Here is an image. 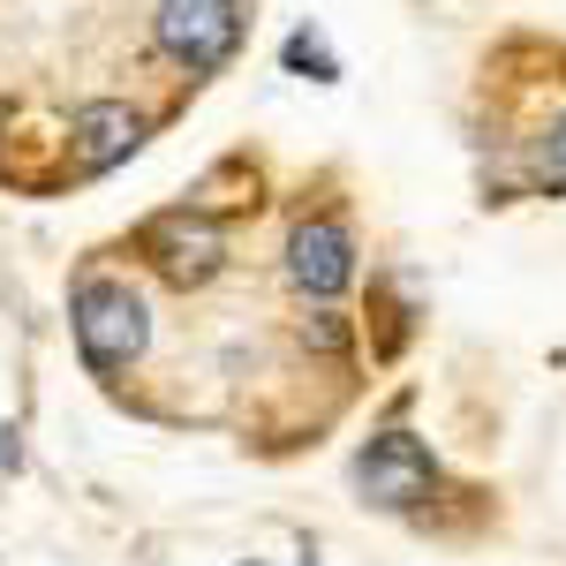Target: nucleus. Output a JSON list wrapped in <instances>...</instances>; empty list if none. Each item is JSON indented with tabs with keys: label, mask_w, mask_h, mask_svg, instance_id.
Segmentation results:
<instances>
[{
	"label": "nucleus",
	"mask_w": 566,
	"mask_h": 566,
	"mask_svg": "<svg viewBox=\"0 0 566 566\" xmlns=\"http://www.w3.org/2000/svg\"><path fill=\"white\" fill-rule=\"evenodd\" d=\"M69 317H76V348H84V363L98 378H106V370H129L136 355H144V340H151L144 295H136L129 280H84L76 303H69Z\"/></svg>",
	"instance_id": "obj_1"
},
{
	"label": "nucleus",
	"mask_w": 566,
	"mask_h": 566,
	"mask_svg": "<svg viewBox=\"0 0 566 566\" xmlns=\"http://www.w3.org/2000/svg\"><path fill=\"white\" fill-rule=\"evenodd\" d=\"M242 45V15L234 0H159V53L189 69V76H212L234 61Z\"/></svg>",
	"instance_id": "obj_2"
},
{
	"label": "nucleus",
	"mask_w": 566,
	"mask_h": 566,
	"mask_svg": "<svg viewBox=\"0 0 566 566\" xmlns=\"http://www.w3.org/2000/svg\"><path fill=\"white\" fill-rule=\"evenodd\" d=\"M355 483H363V499H370V506H386V514H416V506L438 491L431 446H423L416 431L370 438V446H363V461H355Z\"/></svg>",
	"instance_id": "obj_3"
},
{
	"label": "nucleus",
	"mask_w": 566,
	"mask_h": 566,
	"mask_svg": "<svg viewBox=\"0 0 566 566\" xmlns=\"http://www.w3.org/2000/svg\"><path fill=\"white\" fill-rule=\"evenodd\" d=\"M136 250L159 264L175 287H205L219 264H227V234H219L205 212H159L144 234H136Z\"/></svg>",
	"instance_id": "obj_4"
},
{
	"label": "nucleus",
	"mask_w": 566,
	"mask_h": 566,
	"mask_svg": "<svg viewBox=\"0 0 566 566\" xmlns=\"http://www.w3.org/2000/svg\"><path fill=\"white\" fill-rule=\"evenodd\" d=\"M287 272H295V287L303 295H340L355 280V242H348V227L340 219H303L295 227V242H287Z\"/></svg>",
	"instance_id": "obj_5"
},
{
	"label": "nucleus",
	"mask_w": 566,
	"mask_h": 566,
	"mask_svg": "<svg viewBox=\"0 0 566 566\" xmlns=\"http://www.w3.org/2000/svg\"><path fill=\"white\" fill-rule=\"evenodd\" d=\"M136 144H144V114L122 106V98H91L84 114H76V167H84V175L122 167Z\"/></svg>",
	"instance_id": "obj_6"
},
{
	"label": "nucleus",
	"mask_w": 566,
	"mask_h": 566,
	"mask_svg": "<svg viewBox=\"0 0 566 566\" xmlns=\"http://www.w3.org/2000/svg\"><path fill=\"white\" fill-rule=\"evenodd\" d=\"M287 69H295V76H317V84H333V53H325V39H317V31H295V39H287Z\"/></svg>",
	"instance_id": "obj_7"
},
{
	"label": "nucleus",
	"mask_w": 566,
	"mask_h": 566,
	"mask_svg": "<svg viewBox=\"0 0 566 566\" xmlns=\"http://www.w3.org/2000/svg\"><path fill=\"white\" fill-rule=\"evenodd\" d=\"M536 181H544V189H559L566 197V122L552 136H544V151H536Z\"/></svg>",
	"instance_id": "obj_8"
}]
</instances>
